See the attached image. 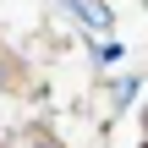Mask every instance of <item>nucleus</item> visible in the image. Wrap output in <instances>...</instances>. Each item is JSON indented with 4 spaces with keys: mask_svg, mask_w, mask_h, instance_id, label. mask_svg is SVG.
I'll return each instance as SVG.
<instances>
[{
    "mask_svg": "<svg viewBox=\"0 0 148 148\" xmlns=\"http://www.w3.org/2000/svg\"><path fill=\"white\" fill-rule=\"evenodd\" d=\"M60 5H66L82 27H93V33H104V27H110V11H104L99 0H60Z\"/></svg>",
    "mask_w": 148,
    "mask_h": 148,
    "instance_id": "f257e3e1",
    "label": "nucleus"
},
{
    "mask_svg": "<svg viewBox=\"0 0 148 148\" xmlns=\"http://www.w3.org/2000/svg\"><path fill=\"white\" fill-rule=\"evenodd\" d=\"M27 148H55V143H27Z\"/></svg>",
    "mask_w": 148,
    "mask_h": 148,
    "instance_id": "f03ea898",
    "label": "nucleus"
}]
</instances>
